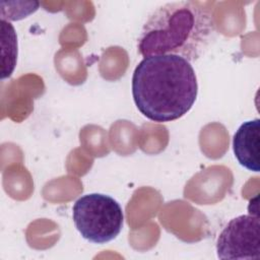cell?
Instances as JSON below:
<instances>
[{"label":"cell","instance_id":"1","mask_svg":"<svg viewBox=\"0 0 260 260\" xmlns=\"http://www.w3.org/2000/svg\"><path fill=\"white\" fill-rule=\"evenodd\" d=\"M198 82L191 62L173 54L144 57L132 76L138 111L156 123L178 120L196 102Z\"/></svg>","mask_w":260,"mask_h":260},{"label":"cell","instance_id":"2","mask_svg":"<svg viewBox=\"0 0 260 260\" xmlns=\"http://www.w3.org/2000/svg\"><path fill=\"white\" fill-rule=\"evenodd\" d=\"M215 37L210 11L194 1L166 3L144 22L137 48L143 57L173 54L189 62L199 59Z\"/></svg>","mask_w":260,"mask_h":260},{"label":"cell","instance_id":"3","mask_svg":"<svg viewBox=\"0 0 260 260\" xmlns=\"http://www.w3.org/2000/svg\"><path fill=\"white\" fill-rule=\"evenodd\" d=\"M72 218L82 238L94 244L114 240L124 223L120 203L102 193H90L78 198L72 207Z\"/></svg>","mask_w":260,"mask_h":260},{"label":"cell","instance_id":"4","mask_svg":"<svg viewBox=\"0 0 260 260\" xmlns=\"http://www.w3.org/2000/svg\"><path fill=\"white\" fill-rule=\"evenodd\" d=\"M216 254L219 259H259V216L249 213L231 219L218 235Z\"/></svg>","mask_w":260,"mask_h":260},{"label":"cell","instance_id":"5","mask_svg":"<svg viewBox=\"0 0 260 260\" xmlns=\"http://www.w3.org/2000/svg\"><path fill=\"white\" fill-rule=\"evenodd\" d=\"M233 150L238 162L251 172L258 173L260 153V120L244 122L233 137Z\"/></svg>","mask_w":260,"mask_h":260},{"label":"cell","instance_id":"6","mask_svg":"<svg viewBox=\"0 0 260 260\" xmlns=\"http://www.w3.org/2000/svg\"><path fill=\"white\" fill-rule=\"evenodd\" d=\"M1 36L5 37L8 46L7 48L2 46V79L9 77L16 65L17 59V37L13 25L5 20L1 19Z\"/></svg>","mask_w":260,"mask_h":260}]
</instances>
